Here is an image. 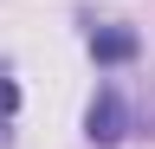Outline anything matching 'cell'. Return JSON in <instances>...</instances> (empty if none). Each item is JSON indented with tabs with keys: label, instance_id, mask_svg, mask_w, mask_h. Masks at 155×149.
Wrapping results in <instances>:
<instances>
[{
	"label": "cell",
	"instance_id": "obj_1",
	"mask_svg": "<svg viewBox=\"0 0 155 149\" xmlns=\"http://www.w3.org/2000/svg\"><path fill=\"white\" fill-rule=\"evenodd\" d=\"M84 136H91V143H123V136H129V104H123L116 84H97V97H91V110H84Z\"/></svg>",
	"mask_w": 155,
	"mask_h": 149
},
{
	"label": "cell",
	"instance_id": "obj_2",
	"mask_svg": "<svg viewBox=\"0 0 155 149\" xmlns=\"http://www.w3.org/2000/svg\"><path fill=\"white\" fill-rule=\"evenodd\" d=\"M136 52H142V39H136V26H91V59L97 65H129Z\"/></svg>",
	"mask_w": 155,
	"mask_h": 149
}]
</instances>
